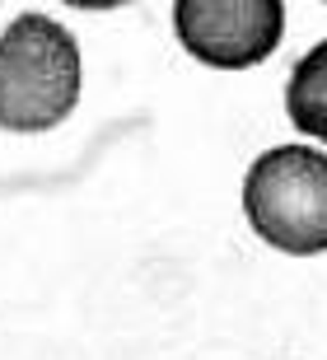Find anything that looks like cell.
Listing matches in <instances>:
<instances>
[{
    "mask_svg": "<svg viewBox=\"0 0 327 360\" xmlns=\"http://www.w3.org/2000/svg\"><path fill=\"white\" fill-rule=\"evenodd\" d=\"M79 42L47 14H19L0 33V127L52 131L79 103Z\"/></svg>",
    "mask_w": 327,
    "mask_h": 360,
    "instance_id": "obj_1",
    "label": "cell"
},
{
    "mask_svg": "<svg viewBox=\"0 0 327 360\" xmlns=\"http://www.w3.org/2000/svg\"><path fill=\"white\" fill-rule=\"evenodd\" d=\"M243 211L257 239L281 253H327V155L309 146H276L243 178Z\"/></svg>",
    "mask_w": 327,
    "mask_h": 360,
    "instance_id": "obj_2",
    "label": "cell"
},
{
    "mask_svg": "<svg viewBox=\"0 0 327 360\" xmlns=\"http://www.w3.org/2000/svg\"><path fill=\"white\" fill-rule=\"evenodd\" d=\"M178 42L196 61L220 70L257 66L286 38L281 0H178L173 5Z\"/></svg>",
    "mask_w": 327,
    "mask_h": 360,
    "instance_id": "obj_3",
    "label": "cell"
},
{
    "mask_svg": "<svg viewBox=\"0 0 327 360\" xmlns=\"http://www.w3.org/2000/svg\"><path fill=\"white\" fill-rule=\"evenodd\" d=\"M286 112L304 136L327 141V38L295 61L286 80Z\"/></svg>",
    "mask_w": 327,
    "mask_h": 360,
    "instance_id": "obj_4",
    "label": "cell"
}]
</instances>
